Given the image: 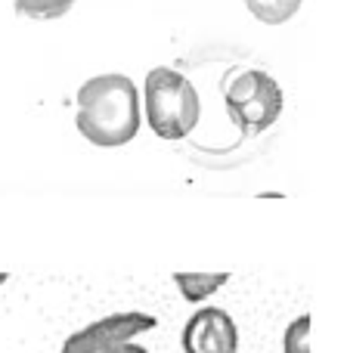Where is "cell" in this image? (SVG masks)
Returning <instances> with one entry per match:
<instances>
[{"label": "cell", "instance_id": "cell-2", "mask_svg": "<svg viewBox=\"0 0 347 353\" xmlns=\"http://www.w3.org/2000/svg\"><path fill=\"white\" fill-rule=\"evenodd\" d=\"M199 93L186 74L174 68H152L146 74V121L161 140H183L199 124Z\"/></svg>", "mask_w": 347, "mask_h": 353}, {"label": "cell", "instance_id": "cell-11", "mask_svg": "<svg viewBox=\"0 0 347 353\" xmlns=\"http://www.w3.org/2000/svg\"><path fill=\"white\" fill-rule=\"evenodd\" d=\"M3 282H6V273H0V285H3Z\"/></svg>", "mask_w": 347, "mask_h": 353}, {"label": "cell", "instance_id": "cell-9", "mask_svg": "<svg viewBox=\"0 0 347 353\" xmlns=\"http://www.w3.org/2000/svg\"><path fill=\"white\" fill-rule=\"evenodd\" d=\"M286 353H310V316H298L286 329Z\"/></svg>", "mask_w": 347, "mask_h": 353}, {"label": "cell", "instance_id": "cell-7", "mask_svg": "<svg viewBox=\"0 0 347 353\" xmlns=\"http://www.w3.org/2000/svg\"><path fill=\"white\" fill-rule=\"evenodd\" d=\"M304 0H245V6L251 10V16H257L267 25H282L301 10Z\"/></svg>", "mask_w": 347, "mask_h": 353}, {"label": "cell", "instance_id": "cell-4", "mask_svg": "<svg viewBox=\"0 0 347 353\" xmlns=\"http://www.w3.org/2000/svg\"><path fill=\"white\" fill-rule=\"evenodd\" d=\"M159 325V319L149 316V313H112V316L99 319V323L87 325V329L75 332L72 338H66L62 353H103L109 347L130 341V338L143 335V332H152Z\"/></svg>", "mask_w": 347, "mask_h": 353}, {"label": "cell", "instance_id": "cell-6", "mask_svg": "<svg viewBox=\"0 0 347 353\" xmlns=\"http://www.w3.org/2000/svg\"><path fill=\"white\" fill-rule=\"evenodd\" d=\"M174 282L189 304H199L201 298H208L220 285H226L230 273H174Z\"/></svg>", "mask_w": 347, "mask_h": 353}, {"label": "cell", "instance_id": "cell-1", "mask_svg": "<svg viewBox=\"0 0 347 353\" xmlns=\"http://www.w3.org/2000/svg\"><path fill=\"white\" fill-rule=\"evenodd\" d=\"M75 124L93 146H124L140 130V97L124 74H99L78 90Z\"/></svg>", "mask_w": 347, "mask_h": 353}, {"label": "cell", "instance_id": "cell-5", "mask_svg": "<svg viewBox=\"0 0 347 353\" xmlns=\"http://www.w3.org/2000/svg\"><path fill=\"white\" fill-rule=\"evenodd\" d=\"M183 353H239V329L220 307H201L183 329Z\"/></svg>", "mask_w": 347, "mask_h": 353}, {"label": "cell", "instance_id": "cell-8", "mask_svg": "<svg viewBox=\"0 0 347 353\" xmlns=\"http://www.w3.org/2000/svg\"><path fill=\"white\" fill-rule=\"evenodd\" d=\"M75 6V0H16V12L28 19H59Z\"/></svg>", "mask_w": 347, "mask_h": 353}, {"label": "cell", "instance_id": "cell-10", "mask_svg": "<svg viewBox=\"0 0 347 353\" xmlns=\"http://www.w3.org/2000/svg\"><path fill=\"white\" fill-rule=\"evenodd\" d=\"M103 353H149V350H146V347H140V344L124 341V344H118V347H109V350H103Z\"/></svg>", "mask_w": 347, "mask_h": 353}, {"label": "cell", "instance_id": "cell-3", "mask_svg": "<svg viewBox=\"0 0 347 353\" xmlns=\"http://www.w3.org/2000/svg\"><path fill=\"white\" fill-rule=\"evenodd\" d=\"M226 112L242 134H261L282 115V87L267 72H242L226 90Z\"/></svg>", "mask_w": 347, "mask_h": 353}]
</instances>
